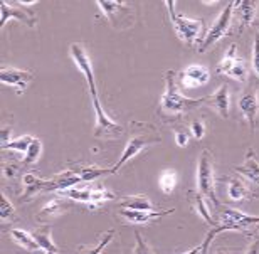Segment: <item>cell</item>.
<instances>
[{"mask_svg": "<svg viewBox=\"0 0 259 254\" xmlns=\"http://www.w3.org/2000/svg\"><path fill=\"white\" fill-rule=\"evenodd\" d=\"M69 54L72 61L76 63L77 69L82 72L84 79L88 82V88H90V96H91V103L93 108H95V115H96V128H95V135L100 138H116L123 133V126L118 125V123L113 120L111 116L106 115V111L103 110L100 96H98V90H96V79H95V72H93V66L90 61V56H88L86 49L82 48L81 44H71L69 48Z\"/></svg>", "mask_w": 259, "mask_h": 254, "instance_id": "1", "label": "cell"}, {"mask_svg": "<svg viewBox=\"0 0 259 254\" xmlns=\"http://www.w3.org/2000/svg\"><path fill=\"white\" fill-rule=\"evenodd\" d=\"M207 98H185L182 93L179 91L177 81H175V72L174 71H167L165 74V91L162 96V101H160V106L165 113L168 115H184L185 111L194 110V108L205 105Z\"/></svg>", "mask_w": 259, "mask_h": 254, "instance_id": "2", "label": "cell"}, {"mask_svg": "<svg viewBox=\"0 0 259 254\" xmlns=\"http://www.w3.org/2000/svg\"><path fill=\"white\" fill-rule=\"evenodd\" d=\"M160 142H162V138L158 137L152 125L140 123V130L138 132H132V137H130L121 157L118 158L115 167L111 168V174H118V170H120L125 163H128L133 157H137L138 153H142L147 147H152V145H157Z\"/></svg>", "mask_w": 259, "mask_h": 254, "instance_id": "3", "label": "cell"}, {"mask_svg": "<svg viewBox=\"0 0 259 254\" xmlns=\"http://www.w3.org/2000/svg\"><path fill=\"white\" fill-rule=\"evenodd\" d=\"M197 192L210 200L215 207H219V200L215 195V179H214V162L209 150H204L197 162Z\"/></svg>", "mask_w": 259, "mask_h": 254, "instance_id": "4", "label": "cell"}, {"mask_svg": "<svg viewBox=\"0 0 259 254\" xmlns=\"http://www.w3.org/2000/svg\"><path fill=\"white\" fill-rule=\"evenodd\" d=\"M165 7L168 9L170 22H172L174 30H175V34L179 35V39L189 46L195 44L202 32V20L190 19V17H185L182 14H179L177 10H175V2H165Z\"/></svg>", "mask_w": 259, "mask_h": 254, "instance_id": "5", "label": "cell"}, {"mask_svg": "<svg viewBox=\"0 0 259 254\" xmlns=\"http://www.w3.org/2000/svg\"><path fill=\"white\" fill-rule=\"evenodd\" d=\"M236 2L226 4V9L219 14V17L214 20V24L210 25V29L207 30V34L202 39L200 44V53H204L205 49H209L210 46H214L215 43H219L221 39H224L229 34L231 22H232V14H234Z\"/></svg>", "mask_w": 259, "mask_h": 254, "instance_id": "6", "label": "cell"}, {"mask_svg": "<svg viewBox=\"0 0 259 254\" xmlns=\"http://www.w3.org/2000/svg\"><path fill=\"white\" fill-rule=\"evenodd\" d=\"M254 226H259V216L244 214V212L231 209V207H222V222H221L222 232L226 231L246 232Z\"/></svg>", "mask_w": 259, "mask_h": 254, "instance_id": "7", "label": "cell"}, {"mask_svg": "<svg viewBox=\"0 0 259 254\" xmlns=\"http://www.w3.org/2000/svg\"><path fill=\"white\" fill-rule=\"evenodd\" d=\"M237 106H239V111L242 113L244 120L249 125L251 132H256V125H257V115H259V96L254 90L246 91L244 95H241L239 101H237Z\"/></svg>", "mask_w": 259, "mask_h": 254, "instance_id": "8", "label": "cell"}, {"mask_svg": "<svg viewBox=\"0 0 259 254\" xmlns=\"http://www.w3.org/2000/svg\"><path fill=\"white\" fill-rule=\"evenodd\" d=\"M32 79V72L24 69H15V67H2L0 71V82L14 88L17 93H24L27 90V84Z\"/></svg>", "mask_w": 259, "mask_h": 254, "instance_id": "9", "label": "cell"}, {"mask_svg": "<svg viewBox=\"0 0 259 254\" xmlns=\"http://www.w3.org/2000/svg\"><path fill=\"white\" fill-rule=\"evenodd\" d=\"M210 79V72L202 64H190L179 72V81L185 88H199L207 84Z\"/></svg>", "mask_w": 259, "mask_h": 254, "instance_id": "10", "label": "cell"}, {"mask_svg": "<svg viewBox=\"0 0 259 254\" xmlns=\"http://www.w3.org/2000/svg\"><path fill=\"white\" fill-rule=\"evenodd\" d=\"M10 19H17L20 22H24L25 25H29V27H34L35 22H37V19H35L29 10L20 7L19 4H17V7H15V5L9 2H2L0 4V25L4 27Z\"/></svg>", "mask_w": 259, "mask_h": 254, "instance_id": "11", "label": "cell"}, {"mask_svg": "<svg viewBox=\"0 0 259 254\" xmlns=\"http://www.w3.org/2000/svg\"><path fill=\"white\" fill-rule=\"evenodd\" d=\"M207 105L214 108L219 113L221 118L227 120L231 111V98H229V88H227V84L219 86L212 95L207 96Z\"/></svg>", "mask_w": 259, "mask_h": 254, "instance_id": "12", "label": "cell"}, {"mask_svg": "<svg viewBox=\"0 0 259 254\" xmlns=\"http://www.w3.org/2000/svg\"><path fill=\"white\" fill-rule=\"evenodd\" d=\"M49 187H48V192H64L67 189H72L76 187V185L82 184V179L79 174L72 172V170H64V172H61L56 175L54 179H49Z\"/></svg>", "mask_w": 259, "mask_h": 254, "instance_id": "13", "label": "cell"}, {"mask_svg": "<svg viewBox=\"0 0 259 254\" xmlns=\"http://www.w3.org/2000/svg\"><path fill=\"white\" fill-rule=\"evenodd\" d=\"M234 172L241 174L242 177H246L247 180H251L252 184L259 185V158H257V155H256L254 150H252V148L247 150L244 163L234 167Z\"/></svg>", "mask_w": 259, "mask_h": 254, "instance_id": "14", "label": "cell"}, {"mask_svg": "<svg viewBox=\"0 0 259 254\" xmlns=\"http://www.w3.org/2000/svg\"><path fill=\"white\" fill-rule=\"evenodd\" d=\"M175 209H168V210H152V212H147V210H132V209H120V214L121 217H125L126 221L133 222V224H145V222H150L153 219H158V217H163V216H168V214H174Z\"/></svg>", "mask_w": 259, "mask_h": 254, "instance_id": "15", "label": "cell"}, {"mask_svg": "<svg viewBox=\"0 0 259 254\" xmlns=\"http://www.w3.org/2000/svg\"><path fill=\"white\" fill-rule=\"evenodd\" d=\"M51 180H42L39 177H35L34 174H25L22 179L24 184V194L20 195V200H27L29 197H34L39 192H48Z\"/></svg>", "mask_w": 259, "mask_h": 254, "instance_id": "16", "label": "cell"}, {"mask_svg": "<svg viewBox=\"0 0 259 254\" xmlns=\"http://www.w3.org/2000/svg\"><path fill=\"white\" fill-rule=\"evenodd\" d=\"M259 7V2H251V0H246V2H236L234 12L239 15L241 20V29L249 27L252 24V20L256 17V10Z\"/></svg>", "mask_w": 259, "mask_h": 254, "instance_id": "17", "label": "cell"}, {"mask_svg": "<svg viewBox=\"0 0 259 254\" xmlns=\"http://www.w3.org/2000/svg\"><path fill=\"white\" fill-rule=\"evenodd\" d=\"M227 195L232 202H242L244 199H249L251 192L249 187L239 179H231L227 182Z\"/></svg>", "mask_w": 259, "mask_h": 254, "instance_id": "18", "label": "cell"}, {"mask_svg": "<svg viewBox=\"0 0 259 254\" xmlns=\"http://www.w3.org/2000/svg\"><path fill=\"white\" fill-rule=\"evenodd\" d=\"M91 187L93 185L90 184H84V185H76L72 189H67L64 192H59L61 197L64 199H69V200H74V202H82V204H90V199H91Z\"/></svg>", "mask_w": 259, "mask_h": 254, "instance_id": "19", "label": "cell"}, {"mask_svg": "<svg viewBox=\"0 0 259 254\" xmlns=\"http://www.w3.org/2000/svg\"><path fill=\"white\" fill-rule=\"evenodd\" d=\"M10 237L14 239L15 244H19L20 247H24V249H27V251L39 249V244H37V241H35L34 234H30V232L24 229H12L10 231Z\"/></svg>", "mask_w": 259, "mask_h": 254, "instance_id": "20", "label": "cell"}, {"mask_svg": "<svg viewBox=\"0 0 259 254\" xmlns=\"http://www.w3.org/2000/svg\"><path fill=\"white\" fill-rule=\"evenodd\" d=\"M120 205L121 209H132V210H147V212L155 210L153 204L145 195H130L120 202Z\"/></svg>", "mask_w": 259, "mask_h": 254, "instance_id": "21", "label": "cell"}, {"mask_svg": "<svg viewBox=\"0 0 259 254\" xmlns=\"http://www.w3.org/2000/svg\"><path fill=\"white\" fill-rule=\"evenodd\" d=\"M67 209V204L64 202L63 197H56V199H51L48 204L42 207V210L39 212V221L42 219H49V217H56Z\"/></svg>", "mask_w": 259, "mask_h": 254, "instance_id": "22", "label": "cell"}, {"mask_svg": "<svg viewBox=\"0 0 259 254\" xmlns=\"http://www.w3.org/2000/svg\"><path fill=\"white\" fill-rule=\"evenodd\" d=\"M34 237L39 244V249H42L44 252H59L58 246L53 241V236H51V229L49 227H42V229L35 231Z\"/></svg>", "mask_w": 259, "mask_h": 254, "instance_id": "23", "label": "cell"}, {"mask_svg": "<svg viewBox=\"0 0 259 254\" xmlns=\"http://www.w3.org/2000/svg\"><path fill=\"white\" fill-rule=\"evenodd\" d=\"M237 59H239L237 58V46L232 44V46H229V49L226 51V54H224V58L221 59V63L217 64V72L222 76H227V72L232 69V66L236 64Z\"/></svg>", "mask_w": 259, "mask_h": 254, "instance_id": "24", "label": "cell"}, {"mask_svg": "<svg viewBox=\"0 0 259 254\" xmlns=\"http://www.w3.org/2000/svg\"><path fill=\"white\" fill-rule=\"evenodd\" d=\"M194 210L199 214L202 219H204L207 224H209L210 227H215V226H219L217 222L214 221V217L210 216V212L209 209H207V204H205V197H202L199 192H195V195H194Z\"/></svg>", "mask_w": 259, "mask_h": 254, "instance_id": "25", "label": "cell"}, {"mask_svg": "<svg viewBox=\"0 0 259 254\" xmlns=\"http://www.w3.org/2000/svg\"><path fill=\"white\" fill-rule=\"evenodd\" d=\"M177 182H179V175L172 168L163 170L162 175H160V179H158L160 190H162L163 194H172L175 185H177Z\"/></svg>", "mask_w": 259, "mask_h": 254, "instance_id": "26", "label": "cell"}, {"mask_svg": "<svg viewBox=\"0 0 259 254\" xmlns=\"http://www.w3.org/2000/svg\"><path fill=\"white\" fill-rule=\"evenodd\" d=\"M115 195L111 194L110 190H106L103 185H93L91 187V199H90V204L91 207H100L101 204H105L108 200H113Z\"/></svg>", "mask_w": 259, "mask_h": 254, "instance_id": "27", "label": "cell"}, {"mask_svg": "<svg viewBox=\"0 0 259 254\" xmlns=\"http://www.w3.org/2000/svg\"><path fill=\"white\" fill-rule=\"evenodd\" d=\"M247 74H249V71H247V63L244 59H237L236 64L232 66V69L227 72V77H231V79H236L239 82H244L247 79Z\"/></svg>", "mask_w": 259, "mask_h": 254, "instance_id": "28", "label": "cell"}, {"mask_svg": "<svg viewBox=\"0 0 259 254\" xmlns=\"http://www.w3.org/2000/svg\"><path fill=\"white\" fill-rule=\"evenodd\" d=\"M105 174H111V168H101V167H84L79 172L81 179H82V184H90L93 180H96L98 177Z\"/></svg>", "mask_w": 259, "mask_h": 254, "instance_id": "29", "label": "cell"}, {"mask_svg": "<svg viewBox=\"0 0 259 254\" xmlns=\"http://www.w3.org/2000/svg\"><path fill=\"white\" fill-rule=\"evenodd\" d=\"M40 153H42V143H40V140H39V138H34V142L30 143L29 150H27V152H25V155H24V163L34 165V163L39 160Z\"/></svg>", "mask_w": 259, "mask_h": 254, "instance_id": "30", "label": "cell"}, {"mask_svg": "<svg viewBox=\"0 0 259 254\" xmlns=\"http://www.w3.org/2000/svg\"><path fill=\"white\" fill-rule=\"evenodd\" d=\"M34 138L35 137H30V135H24V137H19L17 140H12L10 142V145L5 150H12V152H19V153H24L29 150L30 147V143L34 142Z\"/></svg>", "mask_w": 259, "mask_h": 254, "instance_id": "31", "label": "cell"}, {"mask_svg": "<svg viewBox=\"0 0 259 254\" xmlns=\"http://www.w3.org/2000/svg\"><path fill=\"white\" fill-rule=\"evenodd\" d=\"M14 214H15V207L9 200V197L2 192L0 194V219H2V222H7L12 219Z\"/></svg>", "mask_w": 259, "mask_h": 254, "instance_id": "32", "label": "cell"}, {"mask_svg": "<svg viewBox=\"0 0 259 254\" xmlns=\"http://www.w3.org/2000/svg\"><path fill=\"white\" fill-rule=\"evenodd\" d=\"M98 7L101 9V14L105 15L108 19H113V15L116 14V10L120 7H125V2H116V0H111V2H105V0H100V2H96Z\"/></svg>", "mask_w": 259, "mask_h": 254, "instance_id": "33", "label": "cell"}, {"mask_svg": "<svg viewBox=\"0 0 259 254\" xmlns=\"http://www.w3.org/2000/svg\"><path fill=\"white\" fill-rule=\"evenodd\" d=\"M113 236H115V231H106L105 234L101 236V239L98 241V244H96L95 247H93V249L88 251L86 254H101L103 251H105V247L111 242Z\"/></svg>", "mask_w": 259, "mask_h": 254, "instance_id": "34", "label": "cell"}, {"mask_svg": "<svg viewBox=\"0 0 259 254\" xmlns=\"http://www.w3.org/2000/svg\"><path fill=\"white\" fill-rule=\"evenodd\" d=\"M222 232V227L221 226H215V227H212V229L207 232V236H205V239L202 241V251H200V254H207L209 252V247H210V244H212V241H214V237L217 236V234H221Z\"/></svg>", "mask_w": 259, "mask_h": 254, "instance_id": "35", "label": "cell"}, {"mask_svg": "<svg viewBox=\"0 0 259 254\" xmlns=\"http://www.w3.org/2000/svg\"><path fill=\"white\" fill-rule=\"evenodd\" d=\"M205 132H207V128H205L204 121H202V120H194L192 121V125H190V133H192V137L195 140H202V138H204Z\"/></svg>", "mask_w": 259, "mask_h": 254, "instance_id": "36", "label": "cell"}, {"mask_svg": "<svg viewBox=\"0 0 259 254\" xmlns=\"http://www.w3.org/2000/svg\"><path fill=\"white\" fill-rule=\"evenodd\" d=\"M135 239H137V246H135V254H155L152 247H150L147 242H145L143 236L140 234V232H137V234H135Z\"/></svg>", "mask_w": 259, "mask_h": 254, "instance_id": "37", "label": "cell"}, {"mask_svg": "<svg viewBox=\"0 0 259 254\" xmlns=\"http://www.w3.org/2000/svg\"><path fill=\"white\" fill-rule=\"evenodd\" d=\"M252 69L259 77V34H256L254 44H252Z\"/></svg>", "mask_w": 259, "mask_h": 254, "instance_id": "38", "label": "cell"}, {"mask_svg": "<svg viewBox=\"0 0 259 254\" xmlns=\"http://www.w3.org/2000/svg\"><path fill=\"white\" fill-rule=\"evenodd\" d=\"M189 140H190V137L185 132H182V130H177L175 132V143L179 145L180 148H185L189 145Z\"/></svg>", "mask_w": 259, "mask_h": 254, "instance_id": "39", "label": "cell"}, {"mask_svg": "<svg viewBox=\"0 0 259 254\" xmlns=\"http://www.w3.org/2000/svg\"><path fill=\"white\" fill-rule=\"evenodd\" d=\"M10 128L9 126H5V128H2L0 130V145H2V150H5L10 145Z\"/></svg>", "mask_w": 259, "mask_h": 254, "instance_id": "40", "label": "cell"}, {"mask_svg": "<svg viewBox=\"0 0 259 254\" xmlns=\"http://www.w3.org/2000/svg\"><path fill=\"white\" fill-rule=\"evenodd\" d=\"M246 254H259V237L249 246V249L246 251Z\"/></svg>", "mask_w": 259, "mask_h": 254, "instance_id": "41", "label": "cell"}, {"mask_svg": "<svg viewBox=\"0 0 259 254\" xmlns=\"http://www.w3.org/2000/svg\"><path fill=\"white\" fill-rule=\"evenodd\" d=\"M200 251H202V244H199V246L192 247V249L187 251V252H184V254H200Z\"/></svg>", "mask_w": 259, "mask_h": 254, "instance_id": "42", "label": "cell"}, {"mask_svg": "<svg viewBox=\"0 0 259 254\" xmlns=\"http://www.w3.org/2000/svg\"><path fill=\"white\" fill-rule=\"evenodd\" d=\"M215 254H226V251H222V249H221V251H217Z\"/></svg>", "mask_w": 259, "mask_h": 254, "instance_id": "43", "label": "cell"}, {"mask_svg": "<svg viewBox=\"0 0 259 254\" xmlns=\"http://www.w3.org/2000/svg\"><path fill=\"white\" fill-rule=\"evenodd\" d=\"M46 254H59V252H46Z\"/></svg>", "mask_w": 259, "mask_h": 254, "instance_id": "44", "label": "cell"}]
</instances>
